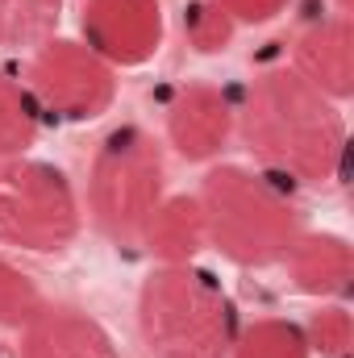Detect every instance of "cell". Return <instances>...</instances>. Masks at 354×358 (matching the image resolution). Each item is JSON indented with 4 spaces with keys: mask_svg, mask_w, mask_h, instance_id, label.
I'll list each match as a JSON object with an SVG mask.
<instances>
[{
    "mask_svg": "<svg viewBox=\"0 0 354 358\" xmlns=\"http://www.w3.org/2000/svg\"><path fill=\"white\" fill-rule=\"evenodd\" d=\"M42 304H46V296L38 292V283L25 271H17L13 263L0 259V325L21 329Z\"/></svg>",
    "mask_w": 354,
    "mask_h": 358,
    "instance_id": "18",
    "label": "cell"
},
{
    "mask_svg": "<svg viewBox=\"0 0 354 358\" xmlns=\"http://www.w3.org/2000/svg\"><path fill=\"white\" fill-rule=\"evenodd\" d=\"M234 134L267 176L292 187H330L346 171V117L338 100L288 63L259 71L234 104Z\"/></svg>",
    "mask_w": 354,
    "mask_h": 358,
    "instance_id": "1",
    "label": "cell"
},
{
    "mask_svg": "<svg viewBox=\"0 0 354 358\" xmlns=\"http://www.w3.org/2000/svg\"><path fill=\"white\" fill-rule=\"evenodd\" d=\"M208 4H217L234 25H267L279 13H288L292 0H208Z\"/></svg>",
    "mask_w": 354,
    "mask_h": 358,
    "instance_id": "19",
    "label": "cell"
},
{
    "mask_svg": "<svg viewBox=\"0 0 354 358\" xmlns=\"http://www.w3.org/2000/svg\"><path fill=\"white\" fill-rule=\"evenodd\" d=\"M167 142L187 163H213L234 138V100L208 80H187L163 108Z\"/></svg>",
    "mask_w": 354,
    "mask_h": 358,
    "instance_id": "8",
    "label": "cell"
},
{
    "mask_svg": "<svg viewBox=\"0 0 354 358\" xmlns=\"http://www.w3.org/2000/svg\"><path fill=\"white\" fill-rule=\"evenodd\" d=\"M25 88H29L42 117L80 125V121H96L113 108L117 71L100 55H92L84 42L55 34L50 42L29 50Z\"/></svg>",
    "mask_w": 354,
    "mask_h": 358,
    "instance_id": "6",
    "label": "cell"
},
{
    "mask_svg": "<svg viewBox=\"0 0 354 358\" xmlns=\"http://www.w3.org/2000/svg\"><path fill=\"white\" fill-rule=\"evenodd\" d=\"M279 267L288 271V283L300 292V296H313V300H346L354 283V250L342 234H317V229H304L292 250L283 255Z\"/></svg>",
    "mask_w": 354,
    "mask_h": 358,
    "instance_id": "11",
    "label": "cell"
},
{
    "mask_svg": "<svg viewBox=\"0 0 354 358\" xmlns=\"http://www.w3.org/2000/svg\"><path fill=\"white\" fill-rule=\"evenodd\" d=\"M38 134H42V113L25 88V80L0 71V159L29 155Z\"/></svg>",
    "mask_w": 354,
    "mask_h": 358,
    "instance_id": "14",
    "label": "cell"
},
{
    "mask_svg": "<svg viewBox=\"0 0 354 358\" xmlns=\"http://www.w3.org/2000/svg\"><path fill=\"white\" fill-rule=\"evenodd\" d=\"M84 229V200L63 167L46 159H0V246L63 255Z\"/></svg>",
    "mask_w": 354,
    "mask_h": 358,
    "instance_id": "5",
    "label": "cell"
},
{
    "mask_svg": "<svg viewBox=\"0 0 354 358\" xmlns=\"http://www.w3.org/2000/svg\"><path fill=\"white\" fill-rule=\"evenodd\" d=\"M234 29L238 25L208 0H192L183 8V38L192 42L196 55H221L234 42Z\"/></svg>",
    "mask_w": 354,
    "mask_h": 358,
    "instance_id": "17",
    "label": "cell"
},
{
    "mask_svg": "<svg viewBox=\"0 0 354 358\" xmlns=\"http://www.w3.org/2000/svg\"><path fill=\"white\" fill-rule=\"evenodd\" d=\"M229 358H313L304 325L288 317H259L250 325H238Z\"/></svg>",
    "mask_w": 354,
    "mask_h": 358,
    "instance_id": "15",
    "label": "cell"
},
{
    "mask_svg": "<svg viewBox=\"0 0 354 358\" xmlns=\"http://www.w3.org/2000/svg\"><path fill=\"white\" fill-rule=\"evenodd\" d=\"M17 358H121L108 329L76 304H42L21 329Z\"/></svg>",
    "mask_w": 354,
    "mask_h": 358,
    "instance_id": "10",
    "label": "cell"
},
{
    "mask_svg": "<svg viewBox=\"0 0 354 358\" xmlns=\"http://www.w3.org/2000/svg\"><path fill=\"white\" fill-rule=\"evenodd\" d=\"M334 4H338L334 13H351V0H334Z\"/></svg>",
    "mask_w": 354,
    "mask_h": 358,
    "instance_id": "20",
    "label": "cell"
},
{
    "mask_svg": "<svg viewBox=\"0 0 354 358\" xmlns=\"http://www.w3.org/2000/svg\"><path fill=\"white\" fill-rule=\"evenodd\" d=\"M142 246L159 263H196V255L208 246V229H204L200 200L196 196H167L159 204V213L150 217Z\"/></svg>",
    "mask_w": 354,
    "mask_h": 358,
    "instance_id": "12",
    "label": "cell"
},
{
    "mask_svg": "<svg viewBox=\"0 0 354 358\" xmlns=\"http://www.w3.org/2000/svg\"><path fill=\"white\" fill-rule=\"evenodd\" d=\"M300 80H309L330 100H346L354 92V25L351 13H325L309 21L292 38V63Z\"/></svg>",
    "mask_w": 354,
    "mask_h": 358,
    "instance_id": "9",
    "label": "cell"
},
{
    "mask_svg": "<svg viewBox=\"0 0 354 358\" xmlns=\"http://www.w3.org/2000/svg\"><path fill=\"white\" fill-rule=\"evenodd\" d=\"M238 304L213 271L159 263L138 287V338L150 358H229Z\"/></svg>",
    "mask_w": 354,
    "mask_h": 358,
    "instance_id": "3",
    "label": "cell"
},
{
    "mask_svg": "<svg viewBox=\"0 0 354 358\" xmlns=\"http://www.w3.org/2000/svg\"><path fill=\"white\" fill-rule=\"evenodd\" d=\"M304 338H309V350L321 358H351V342H354V325L351 313L342 300H321V308L309 317L304 325Z\"/></svg>",
    "mask_w": 354,
    "mask_h": 358,
    "instance_id": "16",
    "label": "cell"
},
{
    "mask_svg": "<svg viewBox=\"0 0 354 358\" xmlns=\"http://www.w3.org/2000/svg\"><path fill=\"white\" fill-rule=\"evenodd\" d=\"M80 200L100 238L113 246H142L150 217L167 200L163 142L134 121L113 125L92 150L88 187Z\"/></svg>",
    "mask_w": 354,
    "mask_h": 358,
    "instance_id": "4",
    "label": "cell"
},
{
    "mask_svg": "<svg viewBox=\"0 0 354 358\" xmlns=\"http://www.w3.org/2000/svg\"><path fill=\"white\" fill-rule=\"evenodd\" d=\"M80 42L100 55L113 71L142 67L163 46V4L159 0H84Z\"/></svg>",
    "mask_w": 354,
    "mask_h": 358,
    "instance_id": "7",
    "label": "cell"
},
{
    "mask_svg": "<svg viewBox=\"0 0 354 358\" xmlns=\"http://www.w3.org/2000/svg\"><path fill=\"white\" fill-rule=\"evenodd\" d=\"M63 0H0V50H34L59 34Z\"/></svg>",
    "mask_w": 354,
    "mask_h": 358,
    "instance_id": "13",
    "label": "cell"
},
{
    "mask_svg": "<svg viewBox=\"0 0 354 358\" xmlns=\"http://www.w3.org/2000/svg\"><path fill=\"white\" fill-rule=\"evenodd\" d=\"M196 200L208 246L238 267H279L292 242L309 229L292 183L267 176L263 167L217 163L200 179Z\"/></svg>",
    "mask_w": 354,
    "mask_h": 358,
    "instance_id": "2",
    "label": "cell"
}]
</instances>
